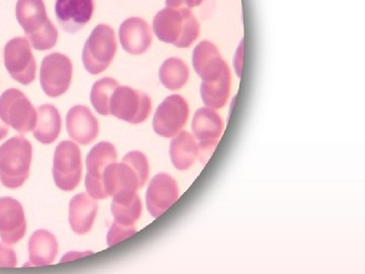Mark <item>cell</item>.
Segmentation results:
<instances>
[{
  "mask_svg": "<svg viewBox=\"0 0 365 274\" xmlns=\"http://www.w3.org/2000/svg\"><path fill=\"white\" fill-rule=\"evenodd\" d=\"M18 265V257L7 244H0V268H13Z\"/></svg>",
  "mask_w": 365,
  "mask_h": 274,
  "instance_id": "obj_29",
  "label": "cell"
},
{
  "mask_svg": "<svg viewBox=\"0 0 365 274\" xmlns=\"http://www.w3.org/2000/svg\"><path fill=\"white\" fill-rule=\"evenodd\" d=\"M112 215L118 225L125 228L135 227L143 213V203L136 193L113 196Z\"/></svg>",
  "mask_w": 365,
  "mask_h": 274,
  "instance_id": "obj_24",
  "label": "cell"
},
{
  "mask_svg": "<svg viewBox=\"0 0 365 274\" xmlns=\"http://www.w3.org/2000/svg\"><path fill=\"white\" fill-rule=\"evenodd\" d=\"M9 125L4 123V122L2 121L1 118H0V141H2V139L6 138L7 134H9Z\"/></svg>",
  "mask_w": 365,
  "mask_h": 274,
  "instance_id": "obj_30",
  "label": "cell"
},
{
  "mask_svg": "<svg viewBox=\"0 0 365 274\" xmlns=\"http://www.w3.org/2000/svg\"><path fill=\"white\" fill-rule=\"evenodd\" d=\"M83 175L81 151L73 141H62L57 146L53 162L55 184L63 191H72L78 186Z\"/></svg>",
  "mask_w": 365,
  "mask_h": 274,
  "instance_id": "obj_7",
  "label": "cell"
},
{
  "mask_svg": "<svg viewBox=\"0 0 365 274\" xmlns=\"http://www.w3.org/2000/svg\"><path fill=\"white\" fill-rule=\"evenodd\" d=\"M160 83L168 90L177 91L184 88L189 81V67L177 57L165 60L158 72Z\"/></svg>",
  "mask_w": 365,
  "mask_h": 274,
  "instance_id": "obj_26",
  "label": "cell"
},
{
  "mask_svg": "<svg viewBox=\"0 0 365 274\" xmlns=\"http://www.w3.org/2000/svg\"><path fill=\"white\" fill-rule=\"evenodd\" d=\"M193 66L202 81H213L230 71L220 50L210 41H202L193 51Z\"/></svg>",
  "mask_w": 365,
  "mask_h": 274,
  "instance_id": "obj_15",
  "label": "cell"
},
{
  "mask_svg": "<svg viewBox=\"0 0 365 274\" xmlns=\"http://www.w3.org/2000/svg\"><path fill=\"white\" fill-rule=\"evenodd\" d=\"M151 113V98L148 93L130 86H119L110 100V115L132 124L143 123Z\"/></svg>",
  "mask_w": 365,
  "mask_h": 274,
  "instance_id": "obj_5",
  "label": "cell"
},
{
  "mask_svg": "<svg viewBox=\"0 0 365 274\" xmlns=\"http://www.w3.org/2000/svg\"><path fill=\"white\" fill-rule=\"evenodd\" d=\"M37 111L25 93L9 88L0 97V118L20 133L34 131L37 123Z\"/></svg>",
  "mask_w": 365,
  "mask_h": 274,
  "instance_id": "obj_6",
  "label": "cell"
},
{
  "mask_svg": "<svg viewBox=\"0 0 365 274\" xmlns=\"http://www.w3.org/2000/svg\"><path fill=\"white\" fill-rule=\"evenodd\" d=\"M26 220L20 201L13 197L0 198V238L7 245H14L25 237Z\"/></svg>",
  "mask_w": 365,
  "mask_h": 274,
  "instance_id": "obj_13",
  "label": "cell"
},
{
  "mask_svg": "<svg viewBox=\"0 0 365 274\" xmlns=\"http://www.w3.org/2000/svg\"><path fill=\"white\" fill-rule=\"evenodd\" d=\"M93 0H56L55 13L59 25L66 32L74 34L93 18Z\"/></svg>",
  "mask_w": 365,
  "mask_h": 274,
  "instance_id": "obj_16",
  "label": "cell"
},
{
  "mask_svg": "<svg viewBox=\"0 0 365 274\" xmlns=\"http://www.w3.org/2000/svg\"><path fill=\"white\" fill-rule=\"evenodd\" d=\"M71 60L61 53H51L42 61L40 83L48 97L57 98L66 93L72 79Z\"/></svg>",
  "mask_w": 365,
  "mask_h": 274,
  "instance_id": "obj_9",
  "label": "cell"
},
{
  "mask_svg": "<svg viewBox=\"0 0 365 274\" xmlns=\"http://www.w3.org/2000/svg\"><path fill=\"white\" fill-rule=\"evenodd\" d=\"M37 123L34 136L39 143L51 144L56 141L61 131V116L53 105L40 106L37 109Z\"/></svg>",
  "mask_w": 365,
  "mask_h": 274,
  "instance_id": "obj_23",
  "label": "cell"
},
{
  "mask_svg": "<svg viewBox=\"0 0 365 274\" xmlns=\"http://www.w3.org/2000/svg\"><path fill=\"white\" fill-rule=\"evenodd\" d=\"M189 115L188 102L182 96H169L158 107L153 118V129L158 136L172 138L184 128Z\"/></svg>",
  "mask_w": 365,
  "mask_h": 274,
  "instance_id": "obj_11",
  "label": "cell"
},
{
  "mask_svg": "<svg viewBox=\"0 0 365 274\" xmlns=\"http://www.w3.org/2000/svg\"><path fill=\"white\" fill-rule=\"evenodd\" d=\"M122 48L132 55H141L150 49L153 42V33L148 21L140 18L127 19L119 30Z\"/></svg>",
  "mask_w": 365,
  "mask_h": 274,
  "instance_id": "obj_18",
  "label": "cell"
},
{
  "mask_svg": "<svg viewBox=\"0 0 365 274\" xmlns=\"http://www.w3.org/2000/svg\"><path fill=\"white\" fill-rule=\"evenodd\" d=\"M98 203L88 194L81 193L72 197L69 203V223L76 234L91 232L98 213Z\"/></svg>",
  "mask_w": 365,
  "mask_h": 274,
  "instance_id": "obj_20",
  "label": "cell"
},
{
  "mask_svg": "<svg viewBox=\"0 0 365 274\" xmlns=\"http://www.w3.org/2000/svg\"><path fill=\"white\" fill-rule=\"evenodd\" d=\"M192 131L198 141L199 156L210 155L225 131L222 118L210 108H201L192 121Z\"/></svg>",
  "mask_w": 365,
  "mask_h": 274,
  "instance_id": "obj_12",
  "label": "cell"
},
{
  "mask_svg": "<svg viewBox=\"0 0 365 274\" xmlns=\"http://www.w3.org/2000/svg\"><path fill=\"white\" fill-rule=\"evenodd\" d=\"M158 39L178 48H188L200 35V24L188 9L165 7L153 19Z\"/></svg>",
  "mask_w": 365,
  "mask_h": 274,
  "instance_id": "obj_2",
  "label": "cell"
},
{
  "mask_svg": "<svg viewBox=\"0 0 365 274\" xmlns=\"http://www.w3.org/2000/svg\"><path fill=\"white\" fill-rule=\"evenodd\" d=\"M29 254H30L29 265H50L58 254V243L56 238L48 230H36L29 241Z\"/></svg>",
  "mask_w": 365,
  "mask_h": 274,
  "instance_id": "obj_21",
  "label": "cell"
},
{
  "mask_svg": "<svg viewBox=\"0 0 365 274\" xmlns=\"http://www.w3.org/2000/svg\"><path fill=\"white\" fill-rule=\"evenodd\" d=\"M179 186L170 175L160 173L151 179L146 192V206L153 218H158L179 198Z\"/></svg>",
  "mask_w": 365,
  "mask_h": 274,
  "instance_id": "obj_14",
  "label": "cell"
},
{
  "mask_svg": "<svg viewBox=\"0 0 365 274\" xmlns=\"http://www.w3.org/2000/svg\"><path fill=\"white\" fill-rule=\"evenodd\" d=\"M66 128L74 141L88 146L97 138L100 125L88 107L76 105L67 113Z\"/></svg>",
  "mask_w": 365,
  "mask_h": 274,
  "instance_id": "obj_17",
  "label": "cell"
},
{
  "mask_svg": "<svg viewBox=\"0 0 365 274\" xmlns=\"http://www.w3.org/2000/svg\"><path fill=\"white\" fill-rule=\"evenodd\" d=\"M230 86H232V76L230 71L216 81H202L200 93L204 105L210 109H222L227 103L230 98Z\"/></svg>",
  "mask_w": 365,
  "mask_h": 274,
  "instance_id": "obj_25",
  "label": "cell"
},
{
  "mask_svg": "<svg viewBox=\"0 0 365 274\" xmlns=\"http://www.w3.org/2000/svg\"><path fill=\"white\" fill-rule=\"evenodd\" d=\"M150 176V163L143 153L130 151L121 163H111L105 171L104 188L108 196L136 193Z\"/></svg>",
  "mask_w": 365,
  "mask_h": 274,
  "instance_id": "obj_1",
  "label": "cell"
},
{
  "mask_svg": "<svg viewBox=\"0 0 365 274\" xmlns=\"http://www.w3.org/2000/svg\"><path fill=\"white\" fill-rule=\"evenodd\" d=\"M117 151L114 144L102 141L91 148L86 157V188L93 199L108 198L104 188L105 171L108 165L117 162Z\"/></svg>",
  "mask_w": 365,
  "mask_h": 274,
  "instance_id": "obj_8",
  "label": "cell"
},
{
  "mask_svg": "<svg viewBox=\"0 0 365 274\" xmlns=\"http://www.w3.org/2000/svg\"><path fill=\"white\" fill-rule=\"evenodd\" d=\"M16 16L19 24L25 31L26 38L41 32L51 23L48 19L43 0H18Z\"/></svg>",
  "mask_w": 365,
  "mask_h": 274,
  "instance_id": "obj_19",
  "label": "cell"
},
{
  "mask_svg": "<svg viewBox=\"0 0 365 274\" xmlns=\"http://www.w3.org/2000/svg\"><path fill=\"white\" fill-rule=\"evenodd\" d=\"M116 52L115 31L105 24L98 25L83 47V62L86 71L93 76L102 73L110 66Z\"/></svg>",
  "mask_w": 365,
  "mask_h": 274,
  "instance_id": "obj_4",
  "label": "cell"
},
{
  "mask_svg": "<svg viewBox=\"0 0 365 274\" xmlns=\"http://www.w3.org/2000/svg\"><path fill=\"white\" fill-rule=\"evenodd\" d=\"M4 54L6 71L14 81L24 86L35 81L36 60L26 38L16 37L9 41Z\"/></svg>",
  "mask_w": 365,
  "mask_h": 274,
  "instance_id": "obj_10",
  "label": "cell"
},
{
  "mask_svg": "<svg viewBox=\"0 0 365 274\" xmlns=\"http://www.w3.org/2000/svg\"><path fill=\"white\" fill-rule=\"evenodd\" d=\"M192 4H193V6H200L201 4L204 1V0H191Z\"/></svg>",
  "mask_w": 365,
  "mask_h": 274,
  "instance_id": "obj_31",
  "label": "cell"
},
{
  "mask_svg": "<svg viewBox=\"0 0 365 274\" xmlns=\"http://www.w3.org/2000/svg\"><path fill=\"white\" fill-rule=\"evenodd\" d=\"M119 83L116 79L112 78H101L96 81L91 88V105L96 111L101 115H110V100H111L113 91L116 90Z\"/></svg>",
  "mask_w": 365,
  "mask_h": 274,
  "instance_id": "obj_27",
  "label": "cell"
},
{
  "mask_svg": "<svg viewBox=\"0 0 365 274\" xmlns=\"http://www.w3.org/2000/svg\"><path fill=\"white\" fill-rule=\"evenodd\" d=\"M136 233L135 227L125 228L122 225H118L116 223H113L111 228L107 235V242L109 247L114 246L118 243L123 241L127 238L131 237Z\"/></svg>",
  "mask_w": 365,
  "mask_h": 274,
  "instance_id": "obj_28",
  "label": "cell"
},
{
  "mask_svg": "<svg viewBox=\"0 0 365 274\" xmlns=\"http://www.w3.org/2000/svg\"><path fill=\"white\" fill-rule=\"evenodd\" d=\"M32 143L24 136H14L0 146V180L9 189L20 188L30 176Z\"/></svg>",
  "mask_w": 365,
  "mask_h": 274,
  "instance_id": "obj_3",
  "label": "cell"
},
{
  "mask_svg": "<svg viewBox=\"0 0 365 274\" xmlns=\"http://www.w3.org/2000/svg\"><path fill=\"white\" fill-rule=\"evenodd\" d=\"M199 156V146L191 133L181 131L170 144V157L176 169L186 171L193 166Z\"/></svg>",
  "mask_w": 365,
  "mask_h": 274,
  "instance_id": "obj_22",
  "label": "cell"
}]
</instances>
